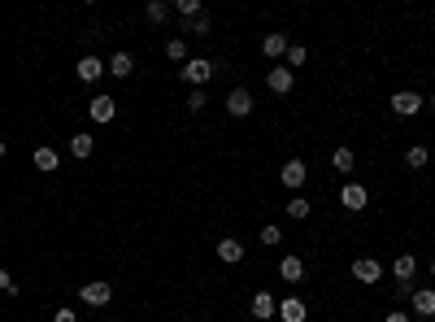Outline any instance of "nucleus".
<instances>
[{
  "instance_id": "1",
  "label": "nucleus",
  "mask_w": 435,
  "mask_h": 322,
  "mask_svg": "<svg viewBox=\"0 0 435 322\" xmlns=\"http://www.w3.org/2000/svg\"><path fill=\"white\" fill-rule=\"evenodd\" d=\"M78 300L92 305V310H101V305L114 300V283H109V279H87L83 287H78Z\"/></svg>"
},
{
  "instance_id": "2",
  "label": "nucleus",
  "mask_w": 435,
  "mask_h": 322,
  "mask_svg": "<svg viewBox=\"0 0 435 322\" xmlns=\"http://www.w3.org/2000/svg\"><path fill=\"white\" fill-rule=\"evenodd\" d=\"M209 78H214V61H205V57H187L183 61V83H191V92L205 87Z\"/></svg>"
},
{
  "instance_id": "3",
  "label": "nucleus",
  "mask_w": 435,
  "mask_h": 322,
  "mask_svg": "<svg viewBox=\"0 0 435 322\" xmlns=\"http://www.w3.org/2000/svg\"><path fill=\"white\" fill-rule=\"evenodd\" d=\"M423 96L418 92H392V114L396 118H413V114H423Z\"/></svg>"
},
{
  "instance_id": "4",
  "label": "nucleus",
  "mask_w": 435,
  "mask_h": 322,
  "mask_svg": "<svg viewBox=\"0 0 435 322\" xmlns=\"http://www.w3.org/2000/svg\"><path fill=\"white\" fill-rule=\"evenodd\" d=\"M279 179H283V187H287V192H296V187H305V179H309V166H305L300 157H292V161H283Z\"/></svg>"
},
{
  "instance_id": "5",
  "label": "nucleus",
  "mask_w": 435,
  "mask_h": 322,
  "mask_svg": "<svg viewBox=\"0 0 435 322\" xmlns=\"http://www.w3.org/2000/svg\"><path fill=\"white\" fill-rule=\"evenodd\" d=\"M352 279L357 283H379L383 279V262H375V257H357V262H352Z\"/></svg>"
},
{
  "instance_id": "6",
  "label": "nucleus",
  "mask_w": 435,
  "mask_h": 322,
  "mask_svg": "<svg viewBox=\"0 0 435 322\" xmlns=\"http://www.w3.org/2000/svg\"><path fill=\"white\" fill-rule=\"evenodd\" d=\"M340 205L352 209V214H361V209L370 205V192H366L361 183H344V187H340Z\"/></svg>"
},
{
  "instance_id": "7",
  "label": "nucleus",
  "mask_w": 435,
  "mask_h": 322,
  "mask_svg": "<svg viewBox=\"0 0 435 322\" xmlns=\"http://www.w3.org/2000/svg\"><path fill=\"white\" fill-rule=\"evenodd\" d=\"M409 310H413L418 318H435V287H413Z\"/></svg>"
},
{
  "instance_id": "8",
  "label": "nucleus",
  "mask_w": 435,
  "mask_h": 322,
  "mask_svg": "<svg viewBox=\"0 0 435 322\" xmlns=\"http://www.w3.org/2000/svg\"><path fill=\"white\" fill-rule=\"evenodd\" d=\"M266 87H270V92H275V96H287V92H292V87H296V74H292V70H287V66H275V70H270V74H266Z\"/></svg>"
},
{
  "instance_id": "9",
  "label": "nucleus",
  "mask_w": 435,
  "mask_h": 322,
  "mask_svg": "<svg viewBox=\"0 0 435 322\" xmlns=\"http://www.w3.org/2000/svg\"><path fill=\"white\" fill-rule=\"evenodd\" d=\"M279 322H305L309 318V305H305L300 296H287V300H279V314H275Z\"/></svg>"
},
{
  "instance_id": "10",
  "label": "nucleus",
  "mask_w": 435,
  "mask_h": 322,
  "mask_svg": "<svg viewBox=\"0 0 435 322\" xmlns=\"http://www.w3.org/2000/svg\"><path fill=\"white\" fill-rule=\"evenodd\" d=\"M227 114H231V118H248V114H253V92H248V87H235V92L227 96Z\"/></svg>"
},
{
  "instance_id": "11",
  "label": "nucleus",
  "mask_w": 435,
  "mask_h": 322,
  "mask_svg": "<svg viewBox=\"0 0 435 322\" xmlns=\"http://www.w3.org/2000/svg\"><path fill=\"white\" fill-rule=\"evenodd\" d=\"M105 74H114V78H131L135 74V57L131 53H114L105 61Z\"/></svg>"
},
{
  "instance_id": "12",
  "label": "nucleus",
  "mask_w": 435,
  "mask_h": 322,
  "mask_svg": "<svg viewBox=\"0 0 435 322\" xmlns=\"http://www.w3.org/2000/svg\"><path fill=\"white\" fill-rule=\"evenodd\" d=\"M392 275H396V283H413V275H418V257H413V253H400L396 262H392Z\"/></svg>"
},
{
  "instance_id": "13",
  "label": "nucleus",
  "mask_w": 435,
  "mask_h": 322,
  "mask_svg": "<svg viewBox=\"0 0 435 322\" xmlns=\"http://www.w3.org/2000/svg\"><path fill=\"white\" fill-rule=\"evenodd\" d=\"M279 314V300L270 296V292H253V318L257 322H266V318H275Z\"/></svg>"
},
{
  "instance_id": "14",
  "label": "nucleus",
  "mask_w": 435,
  "mask_h": 322,
  "mask_svg": "<svg viewBox=\"0 0 435 322\" xmlns=\"http://www.w3.org/2000/svg\"><path fill=\"white\" fill-rule=\"evenodd\" d=\"M87 114H92V122H114V114H118L114 96H96V101L87 105Z\"/></svg>"
},
{
  "instance_id": "15",
  "label": "nucleus",
  "mask_w": 435,
  "mask_h": 322,
  "mask_svg": "<svg viewBox=\"0 0 435 322\" xmlns=\"http://www.w3.org/2000/svg\"><path fill=\"white\" fill-rule=\"evenodd\" d=\"M105 74V61L101 57H78V83H96Z\"/></svg>"
},
{
  "instance_id": "16",
  "label": "nucleus",
  "mask_w": 435,
  "mask_h": 322,
  "mask_svg": "<svg viewBox=\"0 0 435 322\" xmlns=\"http://www.w3.org/2000/svg\"><path fill=\"white\" fill-rule=\"evenodd\" d=\"M218 262L239 266V262H244V244H239V239H218Z\"/></svg>"
},
{
  "instance_id": "17",
  "label": "nucleus",
  "mask_w": 435,
  "mask_h": 322,
  "mask_svg": "<svg viewBox=\"0 0 435 322\" xmlns=\"http://www.w3.org/2000/svg\"><path fill=\"white\" fill-rule=\"evenodd\" d=\"M279 275H283L287 283H300V279H305V262H300L296 253H287L283 262H279Z\"/></svg>"
},
{
  "instance_id": "18",
  "label": "nucleus",
  "mask_w": 435,
  "mask_h": 322,
  "mask_svg": "<svg viewBox=\"0 0 435 322\" xmlns=\"http://www.w3.org/2000/svg\"><path fill=\"white\" fill-rule=\"evenodd\" d=\"M287 44H292V40H287L283 31H270V35L262 40V53L266 57H287Z\"/></svg>"
},
{
  "instance_id": "19",
  "label": "nucleus",
  "mask_w": 435,
  "mask_h": 322,
  "mask_svg": "<svg viewBox=\"0 0 435 322\" xmlns=\"http://www.w3.org/2000/svg\"><path fill=\"white\" fill-rule=\"evenodd\" d=\"M31 161H35V170L53 174V170L61 166V153H57V149H48V144H44V149H35V157H31Z\"/></svg>"
},
{
  "instance_id": "20",
  "label": "nucleus",
  "mask_w": 435,
  "mask_h": 322,
  "mask_svg": "<svg viewBox=\"0 0 435 322\" xmlns=\"http://www.w3.org/2000/svg\"><path fill=\"white\" fill-rule=\"evenodd\" d=\"M92 149H96V135H87V131H78V135H70V157H78V161H87V157H92Z\"/></svg>"
},
{
  "instance_id": "21",
  "label": "nucleus",
  "mask_w": 435,
  "mask_h": 322,
  "mask_svg": "<svg viewBox=\"0 0 435 322\" xmlns=\"http://www.w3.org/2000/svg\"><path fill=\"white\" fill-rule=\"evenodd\" d=\"M309 214H314V205L305 201V196H292V201H287V218H292V222H305Z\"/></svg>"
},
{
  "instance_id": "22",
  "label": "nucleus",
  "mask_w": 435,
  "mask_h": 322,
  "mask_svg": "<svg viewBox=\"0 0 435 322\" xmlns=\"http://www.w3.org/2000/svg\"><path fill=\"white\" fill-rule=\"evenodd\" d=\"M331 166L340 174H352V166H357V157H352V149H335L331 153Z\"/></svg>"
},
{
  "instance_id": "23",
  "label": "nucleus",
  "mask_w": 435,
  "mask_h": 322,
  "mask_svg": "<svg viewBox=\"0 0 435 322\" xmlns=\"http://www.w3.org/2000/svg\"><path fill=\"white\" fill-rule=\"evenodd\" d=\"M174 13H179L183 22H191V18H201V13H205V5H201V0H174Z\"/></svg>"
},
{
  "instance_id": "24",
  "label": "nucleus",
  "mask_w": 435,
  "mask_h": 322,
  "mask_svg": "<svg viewBox=\"0 0 435 322\" xmlns=\"http://www.w3.org/2000/svg\"><path fill=\"white\" fill-rule=\"evenodd\" d=\"M144 18H148L153 26H161V22L170 18V5H166V0H148V9H144Z\"/></svg>"
},
{
  "instance_id": "25",
  "label": "nucleus",
  "mask_w": 435,
  "mask_h": 322,
  "mask_svg": "<svg viewBox=\"0 0 435 322\" xmlns=\"http://www.w3.org/2000/svg\"><path fill=\"white\" fill-rule=\"evenodd\" d=\"M427 161H431V153H427V144H413V149L405 153V166H409V170H423V166H427Z\"/></svg>"
},
{
  "instance_id": "26",
  "label": "nucleus",
  "mask_w": 435,
  "mask_h": 322,
  "mask_svg": "<svg viewBox=\"0 0 435 322\" xmlns=\"http://www.w3.org/2000/svg\"><path fill=\"white\" fill-rule=\"evenodd\" d=\"M209 31H214V22H209V13H201V18L183 22V35H209Z\"/></svg>"
},
{
  "instance_id": "27",
  "label": "nucleus",
  "mask_w": 435,
  "mask_h": 322,
  "mask_svg": "<svg viewBox=\"0 0 435 322\" xmlns=\"http://www.w3.org/2000/svg\"><path fill=\"white\" fill-rule=\"evenodd\" d=\"M309 61V48L305 44H287V66H292V74H296V66H305Z\"/></svg>"
},
{
  "instance_id": "28",
  "label": "nucleus",
  "mask_w": 435,
  "mask_h": 322,
  "mask_svg": "<svg viewBox=\"0 0 435 322\" xmlns=\"http://www.w3.org/2000/svg\"><path fill=\"white\" fill-rule=\"evenodd\" d=\"M166 57H170V61H187V40L174 35V40L166 44Z\"/></svg>"
},
{
  "instance_id": "29",
  "label": "nucleus",
  "mask_w": 435,
  "mask_h": 322,
  "mask_svg": "<svg viewBox=\"0 0 435 322\" xmlns=\"http://www.w3.org/2000/svg\"><path fill=\"white\" fill-rule=\"evenodd\" d=\"M205 105H209V96H205L201 87H196V92H191V96H187V109H191V114H201V109H205Z\"/></svg>"
},
{
  "instance_id": "30",
  "label": "nucleus",
  "mask_w": 435,
  "mask_h": 322,
  "mask_svg": "<svg viewBox=\"0 0 435 322\" xmlns=\"http://www.w3.org/2000/svg\"><path fill=\"white\" fill-rule=\"evenodd\" d=\"M262 244H283V231L270 222V227H262Z\"/></svg>"
},
{
  "instance_id": "31",
  "label": "nucleus",
  "mask_w": 435,
  "mask_h": 322,
  "mask_svg": "<svg viewBox=\"0 0 435 322\" xmlns=\"http://www.w3.org/2000/svg\"><path fill=\"white\" fill-rule=\"evenodd\" d=\"M0 292H9V296H18V283L9 279V270H0Z\"/></svg>"
},
{
  "instance_id": "32",
  "label": "nucleus",
  "mask_w": 435,
  "mask_h": 322,
  "mask_svg": "<svg viewBox=\"0 0 435 322\" xmlns=\"http://www.w3.org/2000/svg\"><path fill=\"white\" fill-rule=\"evenodd\" d=\"M383 322H413V314H400V310H392V314H383Z\"/></svg>"
},
{
  "instance_id": "33",
  "label": "nucleus",
  "mask_w": 435,
  "mask_h": 322,
  "mask_svg": "<svg viewBox=\"0 0 435 322\" xmlns=\"http://www.w3.org/2000/svg\"><path fill=\"white\" fill-rule=\"evenodd\" d=\"M53 322H78V314H74V310H57Z\"/></svg>"
},
{
  "instance_id": "34",
  "label": "nucleus",
  "mask_w": 435,
  "mask_h": 322,
  "mask_svg": "<svg viewBox=\"0 0 435 322\" xmlns=\"http://www.w3.org/2000/svg\"><path fill=\"white\" fill-rule=\"evenodd\" d=\"M413 296V283H396V300H409Z\"/></svg>"
},
{
  "instance_id": "35",
  "label": "nucleus",
  "mask_w": 435,
  "mask_h": 322,
  "mask_svg": "<svg viewBox=\"0 0 435 322\" xmlns=\"http://www.w3.org/2000/svg\"><path fill=\"white\" fill-rule=\"evenodd\" d=\"M0 157H5V139H0Z\"/></svg>"
},
{
  "instance_id": "36",
  "label": "nucleus",
  "mask_w": 435,
  "mask_h": 322,
  "mask_svg": "<svg viewBox=\"0 0 435 322\" xmlns=\"http://www.w3.org/2000/svg\"><path fill=\"white\" fill-rule=\"evenodd\" d=\"M431 279H435V262H431Z\"/></svg>"
},
{
  "instance_id": "37",
  "label": "nucleus",
  "mask_w": 435,
  "mask_h": 322,
  "mask_svg": "<svg viewBox=\"0 0 435 322\" xmlns=\"http://www.w3.org/2000/svg\"><path fill=\"white\" fill-rule=\"evenodd\" d=\"M431 109H435V92H431Z\"/></svg>"
}]
</instances>
